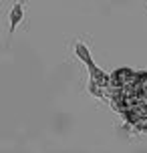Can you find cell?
Wrapping results in <instances>:
<instances>
[{
    "label": "cell",
    "instance_id": "obj_1",
    "mask_svg": "<svg viewBox=\"0 0 147 153\" xmlns=\"http://www.w3.org/2000/svg\"><path fill=\"white\" fill-rule=\"evenodd\" d=\"M8 18H10V34H12V32L16 30V26L22 22V18H24V4L22 2H16L14 6L10 8Z\"/></svg>",
    "mask_w": 147,
    "mask_h": 153
},
{
    "label": "cell",
    "instance_id": "obj_2",
    "mask_svg": "<svg viewBox=\"0 0 147 153\" xmlns=\"http://www.w3.org/2000/svg\"><path fill=\"white\" fill-rule=\"evenodd\" d=\"M75 54H77L79 59L85 62L89 71L93 69V67H97V65H95V61H93V56H91V53H89V48H87L81 40H77V42H75Z\"/></svg>",
    "mask_w": 147,
    "mask_h": 153
},
{
    "label": "cell",
    "instance_id": "obj_3",
    "mask_svg": "<svg viewBox=\"0 0 147 153\" xmlns=\"http://www.w3.org/2000/svg\"><path fill=\"white\" fill-rule=\"evenodd\" d=\"M89 93H91V95H95V97H99V99H103V97H105V93L101 91V87L95 83L93 79H89Z\"/></svg>",
    "mask_w": 147,
    "mask_h": 153
}]
</instances>
